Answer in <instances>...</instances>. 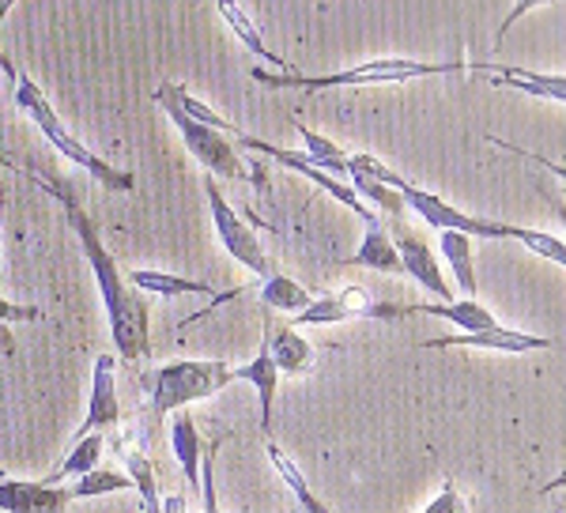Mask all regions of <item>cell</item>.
Returning a JSON list of instances; mask_svg holds the SVG:
<instances>
[{
	"mask_svg": "<svg viewBox=\"0 0 566 513\" xmlns=\"http://www.w3.org/2000/svg\"><path fill=\"white\" fill-rule=\"evenodd\" d=\"M15 174L31 178L42 192H50L61 208H65L69 227L80 238V250H84L91 276L98 283V295H103L106 306V321H109V341L117 347V359L125 363H144L151 355V341H148V302H144L140 291L125 280V272L117 269V256L109 253V245L103 242V227L87 216V208L80 205L76 189L69 181H61L57 174H45L39 167H15Z\"/></svg>",
	"mask_w": 566,
	"mask_h": 513,
	"instance_id": "obj_1",
	"label": "cell"
},
{
	"mask_svg": "<svg viewBox=\"0 0 566 513\" xmlns=\"http://www.w3.org/2000/svg\"><path fill=\"white\" fill-rule=\"evenodd\" d=\"M458 61H416V57H374L340 72H325V76H303V72H269L253 69V80L272 91H333V87H386V84H408V80L446 76V72H461Z\"/></svg>",
	"mask_w": 566,
	"mask_h": 513,
	"instance_id": "obj_2",
	"label": "cell"
},
{
	"mask_svg": "<svg viewBox=\"0 0 566 513\" xmlns=\"http://www.w3.org/2000/svg\"><path fill=\"white\" fill-rule=\"evenodd\" d=\"M231 381H234V366L223 359H178L140 374L155 423L175 416V411H189L200 400H212Z\"/></svg>",
	"mask_w": 566,
	"mask_h": 513,
	"instance_id": "obj_3",
	"label": "cell"
},
{
	"mask_svg": "<svg viewBox=\"0 0 566 513\" xmlns=\"http://www.w3.org/2000/svg\"><path fill=\"white\" fill-rule=\"evenodd\" d=\"M12 95H15V106L23 109L27 117H31L34 125H39V133L45 136V140L53 144L65 159L76 163L80 170H87L91 178L98 181V186H106V189H114V192H133L136 189V174L133 170H125V167H114L109 159H103V155H95L87 148L84 140H76V136L69 133L65 122L57 117V109L50 106V95L34 84L27 72H20L15 76V84H12Z\"/></svg>",
	"mask_w": 566,
	"mask_h": 513,
	"instance_id": "obj_4",
	"label": "cell"
},
{
	"mask_svg": "<svg viewBox=\"0 0 566 513\" xmlns=\"http://www.w3.org/2000/svg\"><path fill=\"white\" fill-rule=\"evenodd\" d=\"M400 197H405V208L408 212H416L423 219L427 227H434L438 234L442 231H458V234H469V238H488V242H517L522 245L528 238V227L522 223H499V219H483V216H469L461 212V208L446 205L442 197H434V192L419 189L416 181H405L400 186Z\"/></svg>",
	"mask_w": 566,
	"mask_h": 513,
	"instance_id": "obj_5",
	"label": "cell"
},
{
	"mask_svg": "<svg viewBox=\"0 0 566 513\" xmlns=\"http://www.w3.org/2000/svg\"><path fill=\"white\" fill-rule=\"evenodd\" d=\"M205 197H208V208H212V223H216V234H219V245H223L227 253H231V261H239L242 269H250L258 280H269L272 272V261L269 253H264L258 231H253L245 219L234 212L231 200L223 197V189H219V181L208 174L205 178Z\"/></svg>",
	"mask_w": 566,
	"mask_h": 513,
	"instance_id": "obj_6",
	"label": "cell"
},
{
	"mask_svg": "<svg viewBox=\"0 0 566 513\" xmlns=\"http://www.w3.org/2000/svg\"><path fill=\"white\" fill-rule=\"evenodd\" d=\"M155 103L163 106V114H167L170 125L178 128V136L186 140L189 155H193V159L208 174H212V178H227V181H245V178H250L242 155L234 151L231 136L216 133V128H208V125H197L193 117H186L175 103H167V98H155Z\"/></svg>",
	"mask_w": 566,
	"mask_h": 513,
	"instance_id": "obj_7",
	"label": "cell"
},
{
	"mask_svg": "<svg viewBox=\"0 0 566 513\" xmlns=\"http://www.w3.org/2000/svg\"><path fill=\"white\" fill-rule=\"evenodd\" d=\"M397 321L405 317V306H392V302H378L370 291L363 287H344L336 295H322L314 299L298 317H291L295 328H317V325H340V321Z\"/></svg>",
	"mask_w": 566,
	"mask_h": 513,
	"instance_id": "obj_8",
	"label": "cell"
},
{
	"mask_svg": "<svg viewBox=\"0 0 566 513\" xmlns=\"http://www.w3.org/2000/svg\"><path fill=\"white\" fill-rule=\"evenodd\" d=\"M239 144L242 148H250V151H261V155H269V159H276L280 167H287V170H295V174H303V178L314 181L317 189L328 192L333 200H340L344 208H352L355 216L367 223V219H374L378 212L374 208H367L359 200V192L352 189V181H340V178H333V174H325V170H317V167H310V163L303 159V151H287V148H280V144H269V140H258V136H245L239 133Z\"/></svg>",
	"mask_w": 566,
	"mask_h": 513,
	"instance_id": "obj_9",
	"label": "cell"
},
{
	"mask_svg": "<svg viewBox=\"0 0 566 513\" xmlns=\"http://www.w3.org/2000/svg\"><path fill=\"white\" fill-rule=\"evenodd\" d=\"M389 234H392V245H397V253H400V264H405V276H412L419 287L431 291L434 299L458 302V299H453L450 280L442 276V264H438L434 250L412 231V227L405 223V219H397V223L389 227Z\"/></svg>",
	"mask_w": 566,
	"mask_h": 513,
	"instance_id": "obj_10",
	"label": "cell"
},
{
	"mask_svg": "<svg viewBox=\"0 0 566 513\" xmlns=\"http://www.w3.org/2000/svg\"><path fill=\"white\" fill-rule=\"evenodd\" d=\"M122 423V400H117V359L109 352H103L91 366V397H87V411L84 423H80L76 438L87 435H103V430H114Z\"/></svg>",
	"mask_w": 566,
	"mask_h": 513,
	"instance_id": "obj_11",
	"label": "cell"
},
{
	"mask_svg": "<svg viewBox=\"0 0 566 513\" xmlns=\"http://www.w3.org/2000/svg\"><path fill=\"white\" fill-rule=\"evenodd\" d=\"M423 347H472V352H499V355H528V352H547L552 336L522 333V328H483V333H461V336H434L423 341Z\"/></svg>",
	"mask_w": 566,
	"mask_h": 513,
	"instance_id": "obj_12",
	"label": "cell"
},
{
	"mask_svg": "<svg viewBox=\"0 0 566 513\" xmlns=\"http://www.w3.org/2000/svg\"><path fill=\"white\" fill-rule=\"evenodd\" d=\"M261 344L269 347L276 370L287 374V378H303V374H310V366H314V344H310L306 336H298V328L291 325V321L272 317V310H264Z\"/></svg>",
	"mask_w": 566,
	"mask_h": 513,
	"instance_id": "obj_13",
	"label": "cell"
},
{
	"mask_svg": "<svg viewBox=\"0 0 566 513\" xmlns=\"http://www.w3.org/2000/svg\"><path fill=\"white\" fill-rule=\"evenodd\" d=\"M72 488H50L42 480H0V513H65Z\"/></svg>",
	"mask_w": 566,
	"mask_h": 513,
	"instance_id": "obj_14",
	"label": "cell"
},
{
	"mask_svg": "<svg viewBox=\"0 0 566 513\" xmlns=\"http://www.w3.org/2000/svg\"><path fill=\"white\" fill-rule=\"evenodd\" d=\"M344 264H348V269L381 272V276H400V272H405V264H400V253H397V245H392V234H389V227L381 223V216L367 219V234H363V245Z\"/></svg>",
	"mask_w": 566,
	"mask_h": 513,
	"instance_id": "obj_15",
	"label": "cell"
},
{
	"mask_svg": "<svg viewBox=\"0 0 566 513\" xmlns=\"http://www.w3.org/2000/svg\"><path fill=\"white\" fill-rule=\"evenodd\" d=\"M495 87H514L517 95H533V98H547V103H563L566 106V76H555V72H533L522 69V64H488Z\"/></svg>",
	"mask_w": 566,
	"mask_h": 513,
	"instance_id": "obj_16",
	"label": "cell"
},
{
	"mask_svg": "<svg viewBox=\"0 0 566 513\" xmlns=\"http://www.w3.org/2000/svg\"><path fill=\"white\" fill-rule=\"evenodd\" d=\"M170 449H175V461L181 475H186V488L200 494V461H205V442H200V430L189 411H175L170 416Z\"/></svg>",
	"mask_w": 566,
	"mask_h": 513,
	"instance_id": "obj_17",
	"label": "cell"
},
{
	"mask_svg": "<svg viewBox=\"0 0 566 513\" xmlns=\"http://www.w3.org/2000/svg\"><path fill=\"white\" fill-rule=\"evenodd\" d=\"M234 381H250L253 389H258V400H261V430L264 438H272V405H276V385H280V370L276 363H272L269 347H258V355H253L245 366H234Z\"/></svg>",
	"mask_w": 566,
	"mask_h": 513,
	"instance_id": "obj_18",
	"label": "cell"
},
{
	"mask_svg": "<svg viewBox=\"0 0 566 513\" xmlns=\"http://www.w3.org/2000/svg\"><path fill=\"white\" fill-rule=\"evenodd\" d=\"M125 280L133 283L140 295H159V299H178V295H205V299H219L212 291V283L205 280H189L178 276V272H159V269H133L125 272Z\"/></svg>",
	"mask_w": 566,
	"mask_h": 513,
	"instance_id": "obj_19",
	"label": "cell"
},
{
	"mask_svg": "<svg viewBox=\"0 0 566 513\" xmlns=\"http://www.w3.org/2000/svg\"><path fill=\"white\" fill-rule=\"evenodd\" d=\"M476 238L469 234H458V231H442L438 234V253H442V261L450 264L453 272V283H458V291L464 299H476Z\"/></svg>",
	"mask_w": 566,
	"mask_h": 513,
	"instance_id": "obj_20",
	"label": "cell"
},
{
	"mask_svg": "<svg viewBox=\"0 0 566 513\" xmlns=\"http://www.w3.org/2000/svg\"><path fill=\"white\" fill-rule=\"evenodd\" d=\"M442 317L450 325H458L461 333H483V328H499V317L483 306L480 299H458V302H442V306H405V317Z\"/></svg>",
	"mask_w": 566,
	"mask_h": 513,
	"instance_id": "obj_21",
	"label": "cell"
},
{
	"mask_svg": "<svg viewBox=\"0 0 566 513\" xmlns=\"http://www.w3.org/2000/svg\"><path fill=\"white\" fill-rule=\"evenodd\" d=\"M216 12H219V20H223L227 27H231V34L239 39L245 50L253 53V57H261L264 64H272L276 72H291V64L280 57L276 50H269V42L261 39V31H258V23L250 20V12L245 8H239V4H231V0H219L216 4Z\"/></svg>",
	"mask_w": 566,
	"mask_h": 513,
	"instance_id": "obj_22",
	"label": "cell"
},
{
	"mask_svg": "<svg viewBox=\"0 0 566 513\" xmlns=\"http://www.w3.org/2000/svg\"><path fill=\"white\" fill-rule=\"evenodd\" d=\"M253 291L261 295V310H272V314L280 310V314L298 317L310 306V302H314V295H310L303 283L283 276V272H272L269 280H258V283H253Z\"/></svg>",
	"mask_w": 566,
	"mask_h": 513,
	"instance_id": "obj_23",
	"label": "cell"
},
{
	"mask_svg": "<svg viewBox=\"0 0 566 513\" xmlns=\"http://www.w3.org/2000/svg\"><path fill=\"white\" fill-rule=\"evenodd\" d=\"M264 453H269V461H272V469H276L280 480L287 483L291 494H295V502H298V506H303L306 513H333V510L325 506L322 499H317L314 488H310V483H306L303 469H298V464L291 461V457H287V449H283V446L276 442V438H264Z\"/></svg>",
	"mask_w": 566,
	"mask_h": 513,
	"instance_id": "obj_24",
	"label": "cell"
},
{
	"mask_svg": "<svg viewBox=\"0 0 566 513\" xmlns=\"http://www.w3.org/2000/svg\"><path fill=\"white\" fill-rule=\"evenodd\" d=\"M103 449H106V438L103 435L72 438V449L65 453V461L57 464V472L42 475V483H50V488H61L65 480H80V475L95 472L98 461H103Z\"/></svg>",
	"mask_w": 566,
	"mask_h": 513,
	"instance_id": "obj_25",
	"label": "cell"
},
{
	"mask_svg": "<svg viewBox=\"0 0 566 513\" xmlns=\"http://www.w3.org/2000/svg\"><path fill=\"white\" fill-rule=\"evenodd\" d=\"M151 98H167V103H175L186 117H193L197 125H208V128H216V133H223V136H239V133H242L239 125L227 122L223 114H216L212 106L200 103L193 91H186L181 84H175V80H170V84H159V87H155V95H151Z\"/></svg>",
	"mask_w": 566,
	"mask_h": 513,
	"instance_id": "obj_26",
	"label": "cell"
},
{
	"mask_svg": "<svg viewBox=\"0 0 566 513\" xmlns=\"http://www.w3.org/2000/svg\"><path fill=\"white\" fill-rule=\"evenodd\" d=\"M117 449H122V464L133 480V491L140 494L144 513H163V491H159V475H155L151 457L133 446H117Z\"/></svg>",
	"mask_w": 566,
	"mask_h": 513,
	"instance_id": "obj_27",
	"label": "cell"
},
{
	"mask_svg": "<svg viewBox=\"0 0 566 513\" xmlns=\"http://www.w3.org/2000/svg\"><path fill=\"white\" fill-rule=\"evenodd\" d=\"M295 128H298V140H303V159L310 163V167H317V170L333 174V178L348 181V155L352 151H344L340 144H333L328 136L314 133V128L303 125V122H298Z\"/></svg>",
	"mask_w": 566,
	"mask_h": 513,
	"instance_id": "obj_28",
	"label": "cell"
},
{
	"mask_svg": "<svg viewBox=\"0 0 566 513\" xmlns=\"http://www.w3.org/2000/svg\"><path fill=\"white\" fill-rule=\"evenodd\" d=\"M122 491H133V480L125 469H95L72 483V499L76 502L103 499V494H122Z\"/></svg>",
	"mask_w": 566,
	"mask_h": 513,
	"instance_id": "obj_29",
	"label": "cell"
},
{
	"mask_svg": "<svg viewBox=\"0 0 566 513\" xmlns=\"http://www.w3.org/2000/svg\"><path fill=\"white\" fill-rule=\"evenodd\" d=\"M12 321H45V314L39 306H20V302H8L0 295V352H4L8 359H15V344H12V333H8Z\"/></svg>",
	"mask_w": 566,
	"mask_h": 513,
	"instance_id": "obj_30",
	"label": "cell"
},
{
	"mask_svg": "<svg viewBox=\"0 0 566 513\" xmlns=\"http://www.w3.org/2000/svg\"><path fill=\"white\" fill-rule=\"evenodd\" d=\"M223 446V438H216L212 449H205L200 461V513H219V494H216V453Z\"/></svg>",
	"mask_w": 566,
	"mask_h": 513,
	"instance_id": "obj_31",
	"label": "cell"
},
{
	"mask_svg": "<svg viewBox=\"0 0 566 513\" xmlns=\"http://www.w3.org/2000/svg\"><path fill=\"white\" fill-rule=\"evenodd\" d=\"M419 513H472V510H469V499L461 494L458 483L446 480V483H442V491H438L434 499L427 502V506L419 510Z\"/></svg>",
	"mask_w": 566,
	"mask_h": 513,
	"instance_id": "obj_32",
	"label": "cell"
},
{
	"mask_svg": "<svg viewBox=\"0 0 566 513\" xmlns=\"http://www.w3.org/2000/svg\"><path fill=\"white\" fill-rule=\"evenodd\" d=\"M491 144H499V148H506V151H514V155H525V159H533L536 167H544L547 174H552L559 186H566V163H555V159H547V155L525 151V148H517V144H510V140H499V136H491Z\"/></svg>",
	"mask_w": 566,
	"mask_h": 513,
	"instance_id": "obj_33",
	"label": "cell"
},
{
	"mask_svg": "<svg viewBox=\"0 0 566 513\" xmlns=\"http://www.w3.org/2000/svg\"><path fill=\"white\" fill-rule=\"evenodd\" d=\"M0 272H4V181H0Z\"/></svg>",
	"mask_w": 566,
	"mask_h": 513,
	"instance_id": "obj_34",
	"label": "cell"
},
{
	"mask_svg": "<svg viewBox=\"0 0 566 513\" xmlns=\"http://www.w3.org/2000/svg\"><path fill=\"white\" fill-rule=\"evenodd\" d=\"M547 200H552V208H555V219H559V223H563V231H566V205H563L559 197H555V192H552V197H547Z\"/></svg>",
	"mask_w": 566,
	"mask_h": 513,
	"instance_id": "obj_35",
	"label": "cell"
},
{
	"mask_svg": "<svg viewBox=\"0 0 566 513\" xmlns=\"http://www.w3.org/2000/svg\"><path fill=\"white\" fill-rule=\"evenodd\" d=\"M566 488V472H559V475H555V480L552 483H547V488L544 491H563Z\"/></svg>",
	"mask_w": 566,
	"mask_h": 513,
	"instance_id": "obj_36",
	"label": "cell"
},
{
	"mask_svg": "<svg viewBox=\"0 0 566 513\" xmlns=\"http://www.w3.org/2000/svg\"><path fill=\"white\" fill-rule=\"evenodd\" d=\"M0 167H8V163H4V159H0Z\"/></svg>",
	"mask_w": 566,
	"mask_h": 513,
	"instance_id": "obj_37",
	"label": "cell"
}]
</instances>
